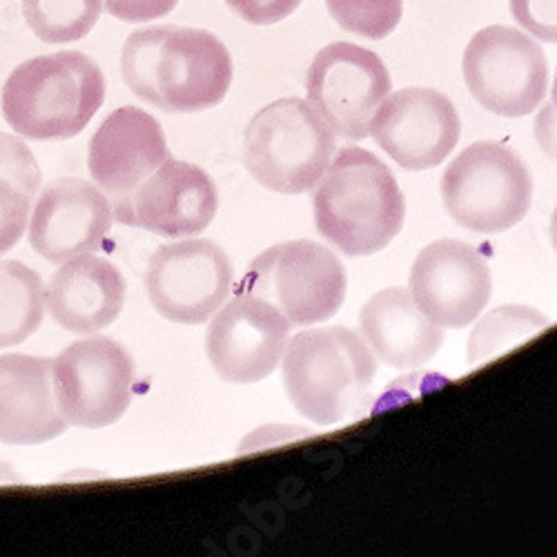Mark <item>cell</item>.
<instances>
[{
  "instance_id": "4",
  "label": "cell",
  "mask_w": 557,
  "mask_h": 557,
  "mask_svg": "<svg viewBox=\"0 0 557 557\" xmlns=\"http://www.w3.org/2000/svg\"><path fill=\"white\" fill-rule=\"evenodd\" d=\"M282 375L286 395L301 417L319 426H335L366 406L377 361L350 329H310L286 346Z\"/></svg>"
},
{
  "instance_id": "28",
  "label": "cell",
  "mask_w": 557,
  "mask_h": 557,
  "mask_svg": "<svg viewBox=\"0 0 557 557\" xmlns=\"http://www.w3.org/2000/svg\"><path fill=\"white\" fill-rule=\"evenodd\" d=\"M178 0H103L106 12L123 23H150L172 14Z\"/></svg>"
},
{
  "instance_id": "5",
  "label": "cell",
  "mask_w": 557,
  "mask_h": 557,
  "mask_svg": "<svg viewBox=\"0 0 557 557\" xmlns=\"http://www.w3.org/2000/svg\"><path fill=\"white\" fill-rule=\"evenodd\" d=\"M335 132L301 99H278L246 127L244 161L250 176L276 195H304L326 174Z\"/></svg>"
},
{
  "instance_id": "13",
  "label": "cell",
  "mask_w": 557,
  "mask_h": 557,
  "mask_svg": "<svg viewBox=\"0 0 557 557\" xmlns=\"http://www.w3.org/2000/svg\"><path fill=\"white\" fill-rule=\"evenodd\" d=\"M461 134L453 101L431 87H406L388 95L370 123L375 144L404 170L437 168Z\"/></svg>"
},
{
  "instance_id": "21",
  "label": "cell",
  "mask_w": 557,
  "mask_h": 557,
  "mask_svg": "<svg viewBox=\"0 0 557 557\" xmlns=\"http://www.w3.org/2000/svg\"><path fill=\"white\" fill-rule=\"evenodd\" d=\"M40 188V168L18 136L0 134V255L27 232Z\"/></svg>"
},
{
  "instance_id": "1",
  "label": "cell",
  "mask_w": 557,
  "mask_h": 557,
  "mask_svg": "<svg viewBox=\"0 0 557 557\" xmlns=\"http://www.w3.org/2000/svg\"><path fill=\"white\" fill-rule=\"evenodd\" d=\"M121 74L141 101L170 114H195L225 99L235 65L212 32L154 25L127 36Z\"/></svg>"
},
{
  "instance_id": "26",
  "label": "cell",
  "mask_w": 557,
  "mask_h": 557,
  "mask_svg": "<svg viewBox=\"0 0 557 557\" xmlns=\"http://www.w3.org/2000/svg\"><path fill=\"white\" fill-rule=\"evenodd\" d=\"M510 16L542 42H557V0H508Z\"/></svg>"
},
{
  "instance_id": "30",
  "label": "cell",
  "mask_w": 557,
  "mask_h": 557,
  "mask_svg": "<svg viewBox=\"0 0 557 557\" xmlns=\"http://www.w3.org/2000/svg\"><path fill=\"white\" fill-rule=\"evenodd\" d=\"M23 478L21 473L12 467V463L0 459V484H21Z\"/></svg>"
},
{
  "instance_id": "2",
  "label": "cell",
  "mask_w": 557,
  "mask_h": 557,
  "mask_svg": "<svg viewBox=\"0 0 557 557\" xmlns=\"http://www.w3.org/2000/svg\"><path fill=\"white\" fill-rule=\"evenodd\" d=\"M319 235L346 257L391 246L406 219V201L391 168L363 148H344L319 178L312 199Z\"/></svg>"
},
{
  "instance_id": "6",
  "label": "cell",
  "mask_w": 557,
  "mask_h": 557,
  "mask_svg": "<svg viewBox=\"0 0 557 557\" xmlns=\"http://www.w3.org/2000/svg\"><path fill=\"white\" fill-rule=\"evenodd\" d=\"M442 201L457 225L478 235H499L529 214L533 178L516 150L480 141L461 150L446 168Z\"/></svg>"
},
{
  "instance_id": "18",
  "label": "cell",
  "mask_w": 557,
  "mask_h": 557,
  "mask_svg": "<svg viewBox=\"0 0 557 557\" xmlns=\"http://www.w3.org/2000/svg\"><path fill=\"white\" fill-rule=\"evenodd\" d=\"M127 284L103 257L91 252L72 257L45 286V310L74 335H97L112 326L125 308Z\"/></svg>"
},
{
  "instance_id": "19",
  "label": "cell",
  "mask_w": 557,
  "mask_h": 557,
  "mask_svg": "<svg viewBox=\"0 0 557 557\" xmlns=\"http://www.w3.org/2000/svg\"><path fill=\"white\" fill-rule=\"evenodd\" d=\"M67 431L52 382V359L0 357V442L10 446L48 444Z\"/></svg>"
},
{
  "instance_id": "14",
  "label": "cell",
  "mask_w": 557,
  "mask_h": 557,
  "mask_svg": "<svg viewBox=\"0 0 557 557\" xmlns=\"http://www.w3.org/2000/svg\"><path fill=\"white\" fill-rule=\"evenodd\" d=\"M412 299L442 329H467L486 308L493 276L486 259L459 239H440L410 268Z\"/></svg>"
},
{
  "instance_id": "8",
  "label": "cell",
  "mask_w": 557,
  "mask_h": 557,
  "mask_svg": "<svg viewBox=\"0 0 557 557\" xmlns=\"http://www.w3.org/2000/svg\"><path fill=\"white\" fill-rule=\"evenodd\" d=\"M461 72L471 97L497 116H529L544 103L546 54L516 27L491 25L480 29L463 50Z\"/></svg>"
},
{
  "instance_id": "9",
  "label": "cell",
  "mask_w": 557,
  "mask_h": 557,
  "mask_svg": "<svg viewBox=\"0 0 557 557\" xmlns=\"http://www.w3.org/2000/svg\"><path fill=\"white\" fill-rule=\"evenodd\" d=\"M52 382L67 426L108 429L132 404L134 359L119 342L87 335L52 359Z\"/></svg>"
},
{
  "instance_id": "12",
  "label": "cell",
  "mask_w": 557,
  "mask_h": 557,
  "mask_svg": "<svg viewBox=\"0 0 557 557\" xmlns=\"http://www.w3.org/2000/svg\"><path fill=\"white\" fill-rule=\"evenodd\" d=\"M293 323L272 304L239 295L219 308L206 335L214 373L227 384H257L282 361Z\"/></svg>"
},
{
  "instance_id": "10",
  "label": "cell",
  "mask_w": 557,
  "mask_h": 557,
  "mask_svg": "<svg viewBox=\"0 0 557 557\" xmlns=\"http://www.w3.org/2000/svg\"><path fill=\"white\" fill-rule=\"evenodd\" d=\"M306 89L308 103L337 136L361 141L393 91V78L373 50L355 42H333L312 59Z\"/></svg>"
},
{
  "instance_id": "16",
  "label": "cell",
  "mask_w": 557,
  "mask_h": 557,
  "mask_svg": "<svg viewBox=\"0 0 557 557\" xmlns=\"http://www.w3.org/2000/svg\"><path fill=\"white\" fill-rule=\"evenodd\" d=\"M112 221V201L95 181L63 176L36 197L27 237L36 255L63 263L99 250L110 235Z\"/></svg>"
},
{
  "instance_id": "32",
  "label": "cell",
  "mask_w": 557,
  "mask_h": 557,
  "mask_svg": "<svg viewBox=\"0 0 557 557\" xmlns=\"http://www.w3.org/2000/svg\"><path fill=\"white\" fill-rule=\"evenodd\" d=\"M550 106L557 110V72H555V81H553V89H550Z\"/></svg>"
},
{
  "instance_id": "15",
  "label": "cell",
  "mask_w": 557,
  "mask_h": 557,
  "mask_svg": "<svg viewBox=\"0 0 557 557\" xmlns=\"http://www.w3.org/2000/svg\"><path fill=\"white\" fill-rule=\"evenodd\" d=\"M216 210L219 195L210 174L199 165L168 157L125 203L114 208V219L178 239L203 232Z\"/></svg>"
},
{
  "instance_id": "27",
  "label": "cell",
  "mask_w": 557,
  "mask_h": 557,
  "mask_svg": "<svg viewBox=\"0 0 557 557\" xmlns=\"http://www.w3.org/2000/svg\"><path fill=\"white\" fill-rule=\"evenodd\" d=\"M242 21L265 27L293 16L304 0H223Z\"/></svg>"
},
{
  "instance_id": "29",
  "label": "cell",
  "mask_w": 557,
  "mask_h": 557,
  "mask_svg": "<svg viewBox=\"0 0 557 557\" xmlns=\"http://www.w3.org/2000/svg\"><path fill=\"white\" fill-rule=\"evenodd\" d=\"M535 141L542 152L557 163V110L550 103H544L533 123Z\"/></svg>"
},
{
  "instance_id": "31",
  "label": "cell",
  "mask_w": 557,
  "mask_h": 557,
  "mask_svg": "<svg viewBox=\"0 0 557 557\" xmlns=\"http://www.w3.org/2000/svg\"><path fill=\"white\" fill-rule=\"evenodd\" d=\"M550 244H553V248L557 252V208H555V212L550 216Z\"/></svg>"
},
{
  "instance_id": "17",
  "label": "cell",
  "mask_w": 557,
  "mask_h": 557,
  "mask_svg": "<svg viewBox=\"0 0 557 557\" xmlns=\"http://www.w3.org/2000/svg\"><path fill=\"white\" fill-rule=\"evenodd\" d=\"M168 141L161 123L141 108L114 110L91 136L87 170L112 201L125 203L165 159Z\"/></svg>"
},
{
  "instance_id": "3",
  "label": "cell",
  "mask_w": 557,
  "mask_h": 557,
  "mask_svg": "<svg viewBox=\"0 0 557 557\" xmlns=\"http://www.w3.org/2000/svg\"><path fill=\"white\" fill-rule=\"evenodd\" d=\"M106 103V76L83 52L34 57L0 91L8 125L29 141H65L81 134Z\"/></svg>"
},
{
  "instance_id": "7",
  "label": "cell",
  "mask_w": 557,
  "mask_h": 557,
  "mask_svg": "<svg viewBox=\"0 0 557 557\" xmlns=\"http://www.w3.org/2000/svg\"><path fill=\"white\" fill-rule=\"evenodd\" d=\"M348 276L333 250L317 242H288L261 252L244 272L239 295L272 304L293 326L329 321L344 306Z\"/></svg>"
},
{
  "instance_id": "11",
  "label": "cell",
  "mask_w": 557,
  "mask_h": 557,
  "mask_svg": "<svg viewBox=\"0 0 557 557\" xmlns=\"http://www.w3.org/2000/svg\"><path fill=\"white\" fill-rule=\"evenodd\" d=\"M232 288L227 255L208 239L161 246L148 261L146 293L154 310L183 326L210 321Z\"/></svg>"
},
{
  "instance_id": "22",
  "label": "cell",
  "mask_w": 557,
  "mask_h": 557,
  "mask_svg": "<svg viewBox=\"0 0 557 557\" xmlns=\"http://www.w3.org/2000/svg\"><path fill=\"white\" fill-rule=\"evenodd\" d=\"M45 319V284L21 261H0V350L25 344Z\"/></svg>"
},
{
  "instance_id": "23",
  "label": "cell",
  "mask_w": 557,
  "mask_h": 557,
  "mask_svg": "<svg viewBox=\"0 0 557 557\" xmlns=\"http://www.w3.org/2000/svg\"><path fill=\"white\" fill-rule=\"evenodd\" d=\"M550 326V319L529 306H502L488 312L471 333L469 366H480L533 339Z\"/></svg>"
},
{
  "instance_id": "24",
  "label": "cell",
  "mask_w": 557,
  "mask_h": 557,
  "mask_svg": "<svg viewBox=\"0 0 557 557\" xmlns=\"http://www.w3.org/2000/svg\"><path fill=\"white\" fill-rule=\"evenodd\" d=\"M103 0H23V16L32 34L48 45L85 38L99 23Z\"/></svg>"
},
{
  "instance_id": "25",
  "label": "cell",
  "mask_w": 557,
  "mask_h": 557,
  "mask_svg": "<svg viewBox=\"0 0 557 557\" xmlns=\"http://www.w3.org/2000/svg\"><path fill=\"white\" fill-rule=\"evenodd\" d=\"M326 8L344 32L382 40L399 27L404 0H326Z\"/></svg>"
},
{
  "instance_id": "20",
  "label": "cell",
  "mask_w": 557,
  "mask_h": 557,
  "mask_svg": "<svg viewBox=\"0 0 557 557\" xmlns=\"http://www.w3.org/2000/svg\"><path fill=\"white\" fill-rule=\"evenodd\" d=\"M359 329L373 355L397 370L424 366L444 344L442 326L406 288H386L370 297L361 308Z\"/></svg>"
}]
</instances>
